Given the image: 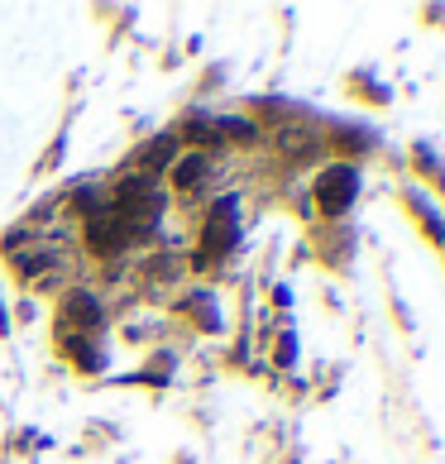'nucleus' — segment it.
Returning <instances> with one entry per match:
<instances>
[{
	"mask_svg": "<svg viewBox=\"0 0 445 464\" xmlns=\"http://www.w3.org/2000/svg\"><path fill=\"white\" fill-rule=\"evenodd\" d=\"M240 244V201L235 197H220L211 201V211L202 216V235H196V249H192V268L196 273H216L235 254Z\"/></svg>",
	"mask_w": 445,
	"mask_h": 464,
	"instance_id": "obj_1",
	"label": "nucleus"
},
{
	"mask_svg": "<svg viewBox=\"0 0 445 464\" xmlns=\"http://www.w3.org/2000/svg\"><path fill=\"white\" fill-rule=\"evenodd\" d=\"M359 187H364V173L359 163H331L311 177V211L321 216L326 225H341L349 216V206L359 201Z\"/></svg>",
	"mask_w": 445,
	"mask_h": 464,
	"instance_id": "obj_2",
	"label": "nucleus"
},
{
	"mask_svg": "<svg viewBox=\"0 0 445 464\" xmlns=\"http://www.w3.org/2000/svg\"><path fill=\"white\" fill-rule=\"evenodd\" d=\"M101 302H96V292H87V288H73V292H63V302H58V312H53V336L58 340H73V336H101Z\"/></svg>",
	"mask_w": 445,
	"mask_h": 464,
	"instance_id": "obj_3",
	"label": "nucleus"
},
{
	"mask_svg": "<svg viewBox=\"0 0 445 464\" xmlns=\"http://www.w3.org/2000/svg\"><path fill=\"white\" fill-rule=\"evenodd\" d=\"M134 235L125 230V220L115 216L111 206H96L91 216H81V244H87V254H96V259H115V254H125V244H130Z\"/></svg>",
	"mask_w": 445,
	"mask_h": 464,
	"instance_id": "obj_4",
	"label": "nucleus"
},
{
	"mask_svg": "<svg viewBox=\"0 0 445 464\" xmlns=\"http://www.w3.org/2000/svg\"><path fill=\"white\" fill-rule=\"evenodd\" d=\"M397 201H403L407 220L417 225L421 240L436 249V254H445V211H441L426 192H417V187H403V192H397Z\"/></svg>",
	"mask_w": 445,
	"mask_h": 464,
	"instance_id": "obj_5",
	"label": "nucleus"
},
{
	"mask_svg": "<svg viewBox=\"0 0 445 464\" xmlns=\"http://www.w3.org/2000/svg\"><path fill=\"white\" fill-rule=\"evenodd\" d=\"M173 316L182 321L187 330H196V336H220L226 330V321H220V302L211 288H192L178 297V306H173Z\"/></svg>",
	"mask_w": 445,
	"mask_h": 464,
	"instance_id": "obj_6",
	"label": "nucleus"
},
{
	"mask_svg": "<svg viewBox=\"0 0 445 464\" xmlns=\"http://www.w3.org/2000/svg\"><path fill=\"white\" fill-rule=\"evenodd\" d=\"M58 354H63V360L73 364L77 374H101V368L111 364V354H105V340H101V336H73V340H58Z\"/></svg>",
	"mask_w": 445,
	"mask_h": 464,
	"instance_id": "obj_7",
	"label": "nucleus"
},
{
	"mask_svg": "<svg viewBox=\"0 0 445 464\" xmlns=\"http://www.w3.org/2000/svg\"><path fill=\"white\" fill-rule=\"evenodd\" d=\"M168 182H173V192H178V197L206 192V182H211V159H206V153H178V163L168 168Z\"/></svg>",
	"mask_w": 445,
	"mask_h": 464,
	"instance_id": "obj_8",
	"label": "nucleus"
},
{
	"mask_svg": "<svg viewBox=\"0 0 445 464\" xmlns=\"http://www.w3.org/2000/svg\"><path fill=\"white\" fill-rule=\"evenodd\" d=\"M407 159H412V173H417L421 182L431 187V192H436V197H431V201H436V206L445 211V159H441L436 149H431V139H417V144H412V153H407Z\"/></svg>",
	"mask_w": 445,
	"mask_h": 464,
	"instance_id": "obj_9",
	"label": "nucleus"
},
{
	"mask_svg": "<svg viewBox=\"0 0 445 464\" xmlns=\"http://www.w3.org/2000/svg\"><path fill=\"white\" fill-rule=\"evenodd\" d=\"M341 87H345V97L359 101V105H393V87L373 77V67H355V73H345Z\"/></svg>",
	"mask_w": 445,
	"mask_h": 464,
	"instance_id": "obj_10",
	"label": "nucleus"
},
{
	"mask_svg": "<svg viewBox=\"0 0 445 464\" xmlns=\"http://www.w3.org/2000/svg\"><path fill=\"white\" fill-rule=\"evenodd\" d=\"M173 163H178V139H173V129L168 135H154L134 153V173H144V177H158L163 168H173Z\"/></svg>",
	"mask_w": 445,
	"mask_h": 464,
	"instance_id": "obj_11",
	"label": "nucleus"
},
{
	"mask_svg": "<svg viewBox=\"0 0 445 464\" xmlns=\"http://www.w3.org/2000/svg\"><path fill=\"white\" fill-rule=\"evenodd\" d=\"M173 139H178V144H187L192 153H202V149H220L216 120H206V115H187V120L173 129Z\"/></svg>",
	"mask_w": 445,
	"mask_h": 464,
	"instance_id": "obj_12",
	"label": "nucleus"
},
{
	"mask_svg": "<svg viewBox=\"0 0 445 464\" xmlns=\"http://www.w3.org/2000/svg\"><path fill=\"white\" fill-rule=\"evenodd\" d=\"M216 135H220V144H240V149H254L259 144V125L254 120H240V115H220L216 120Z\"/></svg>",
	"mask_w": 445,
	"mask_h": 464,
	"instance_id": "obj_13",
	"label": "nucleus"
},
{
	"mask_svg": "<svg viewBox=\"0 0 445 464\" xmlns=\"http://www.w3.org/2000/svg\"><path fill=\"white\" fill-rule=\"evenodd\" d=\"M173 368H178V354H173V350H158V354H149L144 374H125V383H149V388L173 383Z\"/></svg>",
	"mask_w": 445,
	"mask_h": 464,
	"instance_id": "obj_14",
	"label": "nucleus"
},
{
	"mask_svg": "<svg viewBox=\"0 0 445 464\" xmlns=\"http://www.w3.org/2000/svg\"><path fill=\"white\" fill-rule=\"evenodd\" d=\"M331 135H335L331 144L341 149V153H355V159H364V153H373V135H369V129H349V125H335Z\"/></svg>",
	"mask_w": 445,
	"mask_h": 464,
	"instance_id": "obj_15",
	"label": "nucleus"
},
{
	"mask_svg": "<svg viewBox=\"0 0 445 464\" xmlns=\"http://www.w3.org/2000/svg\"><path fill=\"white\" fill-rule=\"evenodd\" d=\"M292 364H297V336H292V326H283L273 336V368H278V374H288Z\"/></svg>",
	"mask_w": 445,
	"mask_h": 464,
	"instance_id": "obj_16",
	"label": "nucleus"
},
{
	"mask_svg": "<svg viewBox=\"0 0 445 464\" xmlns=\"http://www.w3.org/2000/svg\"><path fill=\"white\" fill-rule=\"evenodd\" d=\"M421 25H426V29H445V5H426V10H421Z\"/></svg>",
	"mask_w": 445,
	"mask_h": 464,
	"instance_id": "obj_17",
	"label": "nucleus"
}]
</instances>
